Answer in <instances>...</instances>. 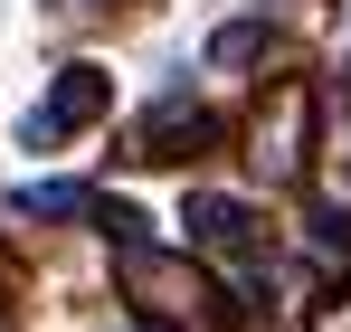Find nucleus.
Masks as SVG:
<instances>
[{
  "mask_svg": "<svg viewBox=\"0 0 351 332\" xmlns=\"http://www.w3.org/2000/svg\"><path fill=\"white\" fill-rule=\"evenodd\" d=\"M105 10H114V0H105Z\"/></svg>",
  "mask_w": 351,
  "mask_h": 332,
  "instance_id": "4",
  "label": "nucleus"
},
{
  "mask_svg": "<svg viewBox=\"0 0 351 332\" xmlns=\"http://www.w3.org/2000/svg\"><path fill=\"white\" fill-rule=\"evenodd\" d=\"M190 237H199L209 257H237V266H247V257H256V209H247V200H219V190H199V200H190Z\"/></svg>",
  "mask_w": 351,
  "mask_h": 332,
  "instance_id": "3",
  "label": "nucleus"
},
{
  "mask_svg": "<svg viewBox=\"0 0 351 332\" xmlns=\"http://www.w3.org/2000/svg\"><path fill=\"white\" fill-rule=\"evenodd\" d=\"M199 143H219V114L190 105V95H171L162 114H143V123H133V152H123V162H190Z\"/></svg>",
  "mask_w": 351,
  "mask_h": 332,
  "instance_id": "1",
  "label": "nucleus"
},
{
  "mask_svg": "<svg viewBox=\"0 0 351 332\" xmlns=\"http://www.w3.org/2000/svg\"><path fill=\"white\" fill-rule=\"evenodd\" d=\"M105 105H114L105 67H66V76H58V95H48V114H29V143H58L66 123H95Z\"/></svg>",
  "mask_w": 351,
  "mask_h": 332,
  "instance_id": "2",
  "label": "nucleus"
}]
</instances>
